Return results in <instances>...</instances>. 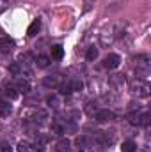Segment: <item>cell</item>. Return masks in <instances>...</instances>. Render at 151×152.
<instances>
[{
	"label": "cell",
	"instance_id": "6da1fadb",
	"mask_svg": "<svg viewBox=\"0 0 151 152\" xmlns=\"http://www.w3.org/2000/svg\"><path fill=\"white\" fill-rule=\"evenodd\" d=\"M130 92L137 97H148L150 96V83L144 81L142 78H137L135 81L130 83Z\"/></svg>",
	"mask_w": 151,
	"mask_h": 152
},
{
	"label": "cell",
	"instance_id": "7a4b0ae2",
	"mask_svg": "<svg viewBox=\"0 0 151 152\" xmlns=\"http://www.w3.org/2000/svg\"><path fill=\"white\" fill-rule=\"evenodd\" d=\"M135 66H137V73L141 75H148V71H150V57L148 55H137L135 58Z\"/></svg>",
	"mask_w": 151,
	"mask_h": 152
},
{
	"label": "cell",
	"instance_id": "3957f363",
	"mask_svg": "<svg viewBox=\"0 0 151 152\" xmlns=\"http://www.w3.org/2000/svg\"><path fill=\"white\" fill-rule=\"evenodd\" d=\"M119 64H121V57L117 53H109L103 60V67H107V69H115Z\"/></svg>",
	"mask_w": 151,
	"mask_h": 152
},
{
	"label": "cell",
	"instance_id": "277c9868",
	"mask_svg": "<svg viewBox=\"0 0 151 152\" xmlns=\"http://www.w3.org/2000/svg\"><path fill=\"white\" fill-rule=\"evenodd\" d=\"M109 83L112 85L114 88L121 90V88L124 87V83H126V76L124 75H112L110 78H109Z\"/></svg>",
	"mask_w": 151,
	"mask_h": 152
},
{
	"label": "cell",
	"instance_id": "5b68a950",
	"mask_svg": "<svg viewBox=\"0 0 151 152\" xmlns=\"http://www.w3.org/2000/svg\"><path fill=\"white\" fill-rule=\"evenodd\" d=\"M114 117V112H110L109 108H105V110H98L96 113H94V118L98 120V122H109V120H112Z\"/></svg>",
	"mask_w": 151,
	"mask_h": 152
},
{
	"label": "cell",
	"instance_id": "8992f818",
	"mask_svg": "<svg viewBox=\"0 0 151 152\" xmlns=\"http://www.w3.org/2000/svg\"><path fill=\"white\" fill-rule=\"evenodd\" d=\"M13 48H14V41H13V39H9V37H2L0 39V53L7 55V53L13 51Z\"/></svg>",
	"mask_w": 151,
	"mask_h": 152
},
{
	"label": "cell",
	"instance_id": "52a82bcc",
	"mask_svg": "<svg viewBox=\"0 0 151 152\" xmlns=\"http://www.w3.org/2000/svg\"><path fill=\"white\" fill-rule=\"evenodd\" d=\"M14 88H16L20 94H27V92L30 90V83H29V80H25V78H18V80L14 81Z\"/></svg>",
	"mask_w": 151,
	"mask_h": 152
},
{
	"label": "cell",
	"instance_id": "ba28073f",
	"mask_svg": "<svg viewBox=\"0 0 151 152\" xmlns=\"http://www.w3.org/2000/svg\"><path fill=\"white\" fill-rule=\"evenodd\" d=\"M115 30H110V32H103L101 36H100V42H101V46H110L114 41H115Z\"/></svg>",
	"mask_w": 151,
	"mask_h": 152
},
{
	"label": "cell",
	"instance_id": "9c48e42d",
	"mask_svg": "<svg viewBox=\"0 0 151 152\" xmlns=\"http://www.w3.org/2000/svg\"><path fill=\"white\" fill-rule=\"evenodd\" d=\"M126 120L132 126H142V113L141 112H130L126 115Z\"/></svg>",
	"mask_w": 151,
	"mask_h": 152
},
{
	"label": "cell",
	"instance_id": "30bf717a",
	"mask_svg": "<svg viewBox=\"0 0 151 152\" xmlns=\"http://www.w3.org/2000/svg\"><path fill=\"white\" fill-rule=\"evenodd\" d=\"M39 30H41V20H34V21L30 23V27L27 28V36L34 37V36H38Z\"/></svg>",
	"mask_w": 151,
	"mask_h": 152
},
{
	"label": "cell",
	"instance_id": "8fae6325",
	"mask_svg": "<svg viewBox=\"0 0 151 152\" xmlns=\"http://www.w3.org/2000/svg\"><path fill=\"white\" fill-rule=\"evenodd\" d=\"M43 83H44V87H57L61 83V78H59V75H50L43 80Z\"/></svg>",
	"mask_w": 151,
	"mask_h": 152
},
{
	"label": "cell",
	"instance_id": "7c38bea8",
	"mask_svg": "<svg viewBox=\"0 0 151 152\" xmlns=\"http://www.w3.org/2000/svg\"><path fill=\"white\" fill-rule=\"evenodd\" d=\"M64 57V48L61 46V44H55V46H52V58H55V60H61Z\"/></svg>",
	"mask_w": 151,
	"mask_h": 152
},
{
	"label": "cell",
	"instance_id": "4fadbf2b",
	"mask_svg": "<svg viewBox=\"0 0 151 152\" xmlns=\"http://www.w3.org/2000/svg\"><path fill=\"white\" fill-rule=\"evenodd\" d=\"M59 92L64 94V96H70L73 92V87H71V81H64V83H59Z\"/></svg>",
	"mask_w": 151,
	"mask_h": 152
},
{
	"label": "cell",
	"instance_id": "5bb4252c",
	"mask_svg": "<svg viewBox=\"0 0 151 152\" xmlns=\"http://www.w3.org/2000/svg\"><path fill=\"white\" fill-rule=\"evenodd\" d=\"M52 133L57 134V136H62L66 133V126L64 124H59V122H53L52 124Z\"/></svg>",
	"mask_w": 151,
	"mask_h": 152
},
{
	"label": "cell",
	"instance_id": "9a60e30c",
	"mask_svg": "<svg viewBox=\"0 0 151 152\" xmlns=\"http://www.w3.org/2000/svg\"><path fill=\"white\" fill-rule=\"evenodd\" d=\"M85 58H87L89 62H94V60L98 58V48H94V46H91V48H87V53H85Z\"/></svg>",
	"mask_w": 151,
	"mask_h": 152
},
{
	"label": "cell",
	"instance_id": "2e32d148",
	"mask_svg": "<svg viewBox=\"0 0 151 152\" xmlns=\"http://www.w3.org/2000/svg\"><path fill=\"white\" fill-rule=\"evenodd\" d=\"M46 104H48L50 108H53V110H55V108H59L61 101H59V97H57L55 94H52V96H48V97H46Z\"/></svg>",
	"mask_w": 151,
	"mask_h": 152
},
{
	"label": "cell",
	"instance_id": "e0dca14e",
	"mask_svg": "<svg viewBox=\"0 0 151 152\" xmlns=\"http://www.w3.org/2000/svg\"><path fill=\"white\" fill-rule=\"evenodd\" d=\"M121 152H137V145L133 143V142H123V145H121Z\"/></svg>",
	"mask_w": 151,
	"mask_h": 152
},
{
	"label": "cell",
	"instance_id": "ac0fdd59",
	"mask_svg": "<svg viewBox=\"0 0 151 152\" xmlns=\"http://www.w3.org/2000/svg\"><path fill=\"white\" fill-rule=\"evenodd\" d=\"M36 64H38V67L44 69V67H48V64H50V58H48L46 55H39L38 58H36Z\"/></svg>",
	"mask_w": 151,
	"mask_h": 152
},
{
	"label": "cell",
	"instance_id": "d6986e66",
	"mask_svg": "<svg viewBox=\"0 0 151 152\" xmlns=\"http://www.w3.org/2000/svg\"><path fill=\"white\" fill-rule=\"evenodd\" d=\"M5 94H7L11 99H16V97L20 96V92L14 88V85H7V88H5Z\"/></svg>",
	"mask_w": 151,
	"mask_h": 152
},
{
	"label": "cell",
	"instance_id": "ffe728a7",
	"mask_svg": "<svg viewBox=\"0 0 151 152\" xmlns=\"http://www.w3.org/2000/svg\"><path fill=\"white\" fill-rule=\"evenodd\" d=\"M9 113H11V106L0 101V117H7Z\"/></svg>",
	"mask_w": 151,
	"mask_h": 152
},
{
	"label": "cell",
	"instance_id": "44dd1931",
	"mask_svg": "<svg viewBox=\"0 0 151 152\" xmlns=\"http://www.w3.org/2000/svg\"><path fill=\"white\" fill-rule=\"evenodd\" d=\"M96 112H98L96 103H87V106H85V113H87V115H94Z\"/></svg>",
	"mask_w": 151,
	"mask_h": 152
},
{
	"label": "cell",
	"instance_id": "7402d4cb",
	"mask_svg": "<svg viewBox=\"0 0 151 152\" xmlns=\"http://www.w3.org/2000/svg\"><path fill=\"white\" fill-rule=\"evenodd\" d=\"M18 152H30V143L29 142H20L18 143Z\"/></svg>",
	"mask_w": 151,
	"mask_h": 152
},
{
	"label": "cell",
	"instance_id": "603a6c76",
	"mask_svg": "<svg viewBox=\"0 0 151 152\" xmlns=\"http://www.w3.org/2000/svg\"><path fill=\"white\" fill-rule=\"evenodd\" d=\"M59 149H61V151L64 152H68L70 151V140H61V142H59Z\"/></svg>",
	"mask_w": 151,
	"mask_h": 152
},
{
	"label": "cell",
	"instance_id": "cb8c5ba5",
	"mask_svg": "<svg viewBox=\"0 0 151 152\" xmlns=\"http://www.w3.org/2000/svg\"><path fill=\"white\" fill-rule=\"evenodd\" d=\"M71 87H73V90H82L84 88V83H82V80H73L71 81Z\"/></svg>",
	"mask_w": 151,
	"mask_h": 152
},
{
	"label": "cell",
	"instance_id": "d4e9b609",
	"mask_svg": "<svg viewBox=\"0 0 151 152\" xmlns=\"http://www.w3.org/2000/svg\"><path fill=\"white\" fill-rule=\"evenodd\" d=\"M9 71H11L13 75H18V73H20V64H18V62L11 64V66H9Z\"/></svg>",
	"mask_w": 151,
	"mask_h": 152
},
{
	"label": "cell",
	"instance_id": "484cf974",
	"mask_svg": "<svg viewBox=\"0 0 151 152\" xmlns=\"http://www.w3.org/2000/svg\"><path fill=\"white\" fill-rule=\"evenodd\" d=\"M13 2H14V0H0V12H2L4 9H7Z\"/></svg>",
	"mask_w": 151,
	"mask_h": 152
},
{
	"label": "cell",
	"instance_id": "4316f807",
	"mask_svg": "<svg viewBox=\"0 0 151 152\" xmlns=\"http://www.w3.org/2000/svg\"><path fill=\"white\" fill-rule=\"evenodd\" d=\"M0 152H11V147H9L7 143H2V145H0Z\"/></svg>",
	"mask_w": 151,
	"mask_h": 152
}]
</instances>
